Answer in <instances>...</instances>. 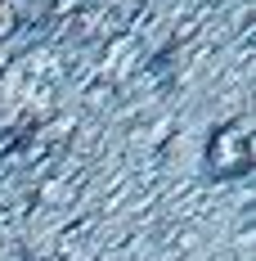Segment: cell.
Wrapping results in <instances>:
<instances>
[{
    "mask_svg": "<svg viewBox=\"0 0 256 261\" xmlns=\"http://www.w3.org/2000/svg\"><path fill=\"white\" fill-rule=\"evenodd\" d=\"M252 162H256V149H252V117L247 113L220 122V126L207 135L203 167H207L211 180H243L252 171Z\"/></svg>",
    "mask_w": 256,
    "mask_h": 261,
    "instance_id": "cell-1",
    "label": "cell"
}]
</instances>
